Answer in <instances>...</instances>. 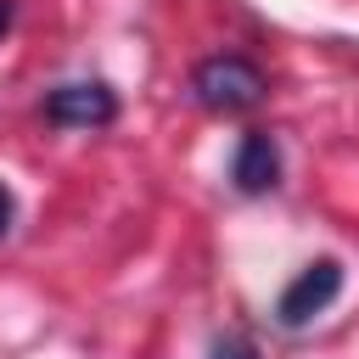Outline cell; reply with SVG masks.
Returning <instances> with one entry per match:
<instances>
[{
  "label": "cell",
  "mask_w": 359,
  "mask_h": 359,
  "mask_svg": "<svg viewBox=\"0 0 359 359\" xmlns=\"http://www.w3.org/2000/svg\"><path fill=\"white\" fill-rule=\"evenodd\" d=\"M230 185L241 196H264L280 185V146L264 135V129H247L236 140V157H230Z\"/></svg>",
  "instance_id": "cell-4"
},
{
  "label": "cell",
  "mask_w": 359,
  "mask_h": 359,
  "mask_svg": "<svg viewBox=\"0 0 359 359\" xmlns=\"http://www.w3.org/2000/svg\"><path fill=\"white\" fill-rule=\"evenodd\" d=\"M11 28V0H0V34Z\"/></svg>",
  "instance_id": "cell-7"
},
{
  "label": "cell",
  "mask_w": 359,
  "mask_h": 359,
  "mask_svg": "<svg viewBox=\"0 0 359 359\" xmlns=\"http://www.w3.org/2000/svg\"><path fill=\"white\" fill-rule=\"evenodd\" d=\"M118 118V95L101 79H73L45 95V123L56 129H107Z\"/></svg>",
  "instance_id": "cell-2"
},
{
  "label": "cell",
  "mask_w": 359,
  "mask_h": 359,
  "mask_svg": "<svg viewBox=\"0 0 359 359\" xmlns=\"http://www.w3.org/2000/svg\"><path fill=\"white\" fill-rule=\"evenodd\" d=\"M264 67L252 62V56H241V50H224V56H208V62H196V73H191V95L208 107V112H247V107H258L264 101Z\"/></svg>",
  "instance_id": "cell-1"
},
{
  "label": "cell",
  "mask_w": 359,
  "mask_h": 359,
  "mask_svg": "<svg viewBox=\"0 0 359 359\" xmlns=\"http://www.w3.org/2000/svg\"><path fill=\"white\" fill-rule=\"evenodd\" d=\"M11 224H17V196H11V185L0 180V241L11 236Z\"/></svg>",
  "instance_id": "cell-6"
},
{
  "label": "cell",
  "mask_w": 359,
  "mask_h": 359,
  "mask_svg": "<svg viewBox=\"0 0 359 359\" xmlns=\"http://www.w3.org/2000/svg\"><path fill=\"white\" fill-rule=\"evenodd\" d=\"M208 359H258V348H252V342H247L241 331H224V337H213Z\"/></svg>",
  "instance_id": "cell-5"
},
{
  "label": "cell",
  "mask_w": 359,
  "mask_h": 359,
  "mask_svg": "<svg viewBox=\"0 0 359 359\" xmlns=\"http://www.w3.org/2000/svg\"><path fill=\"white\" fill-rule=\"evenodd\" d=\"M337 292H342V264H337V258H314V264H303L297 280L275 297V320H280V325H309L314 314H325V309L337 303Z\"/></svg>",
  "instance_id": "cell-3"
}]
</instances>
